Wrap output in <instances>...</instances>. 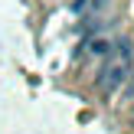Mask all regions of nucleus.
Listing matches in <instances>:
<instances>
[{
  "label": "nucleus",
  "instance_id": "nucleus-1",
  "mask_svg": "<svg viewBox=\"0 0 134 134\" xmlns=\"http://www.w3.org/2000/svg\"><path fill=\"white\" fill-rule=\"evenodd\" d=\"M131 59H134V52H131V46L128 43H121L118 46V52H111V59L105 62V69L98 72V92H102L105 98H111L115 92H121V85L128 82V75H131Z\"/></svg>",
  "mask_w": 134,
  "mask_h": 134
},
{
  "label": "nucleus",
  "instance_id": "nucleus-2",
  "mask_svg": "<svg viewBox=\"0 0 134 134\" xmlns=\"http://www.w3.org/2000/svg\"><path fill=\"white\" fill-rule=\"evenodd\" d=\"M111 49H115V43H111L108 36H88L75 52H72V59H75V62H79V59H85V56H92V59H108Z\"/></svg>",
  "mask_w": 134,
  "mask_h": 134
},
{
  "label": "nucleus",
  "instance_id": "nucleus-3",
  "mask_svg": "<svg viewBox=\"0 0 134 134\" xmlns=\"http://www.w3.org/2000/svg\"><path fill=\"white\" fill-rule=\"evenodd\" d=\"M88 3H92V0H72V3H69V13H75V16H79V13L88 10Z\"/></svg>",
  "mask_w": 134,
  "mask_h": 134
},
{
  "label": "nucleus",
  "instance_id": "nucleus-4",
  "mask_svg": "<svg viewBox=\"0 0 134 134\" xmlns=\"http://www.w3.org/2000/svg\"><path fill=\"white\" fill-rule=\"evenodd\" d=\"M108 3H111V0H92V3H88V10H95V13H98V10H105Z\"/></svg>",
  "mask_w": 134,
  "mask_h": 134
},
{
  "label": "nucleus",
  "instance_id": "nucleus-5",
  "mask_svg": "<svg viewBox=\"0 0 134 134\" xmlns=\"http://www.w3.org/2000/svg\"><path fill=\"white\" fill-rule=\"evenodd\" d=\"M124 98H134V79L128 75V88H124Z\"/></svg>",
  "mask_w": 134,
  "mask_h": 134
}]
</instances>
